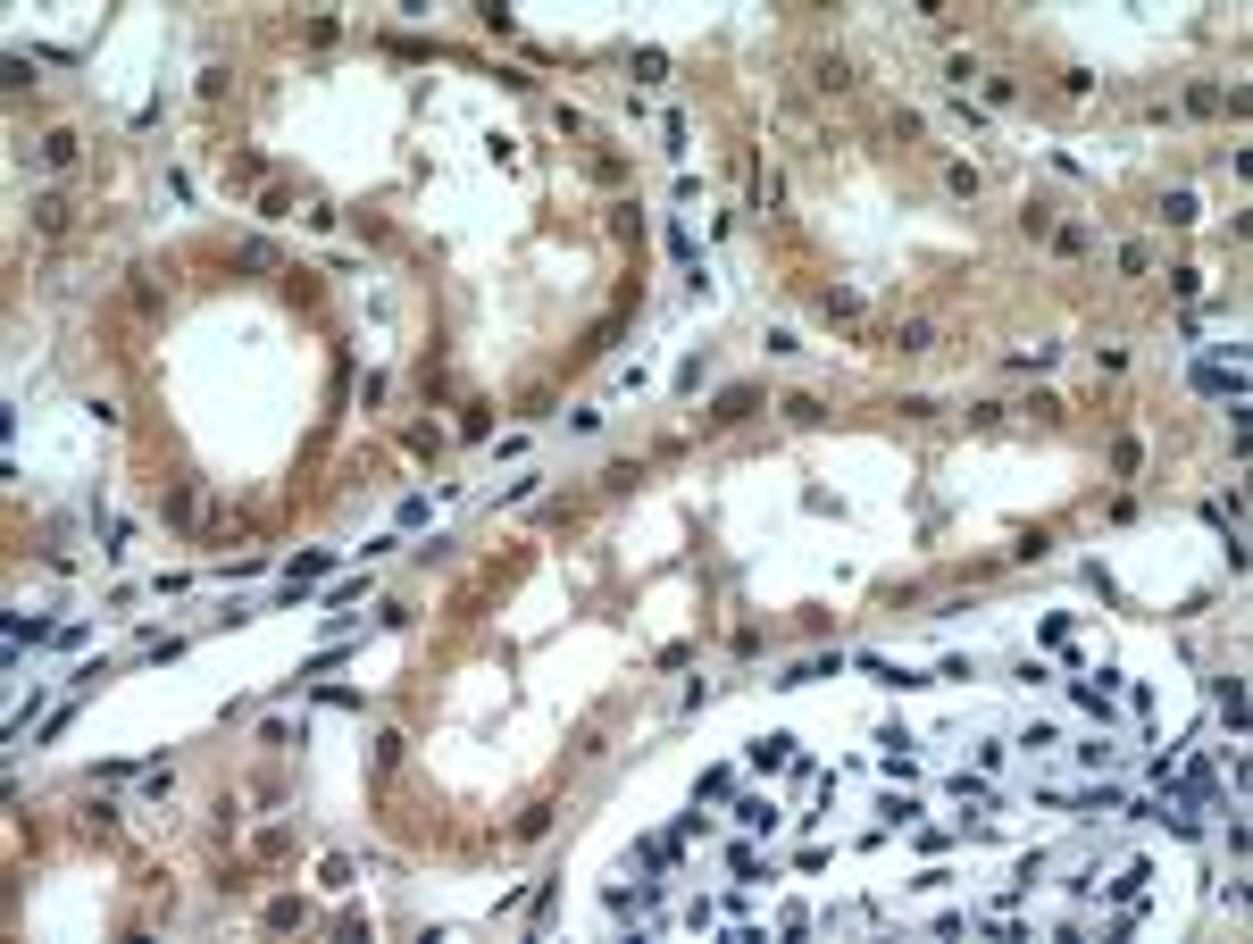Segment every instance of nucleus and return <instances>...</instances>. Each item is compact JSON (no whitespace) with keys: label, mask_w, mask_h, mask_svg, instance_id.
<instances>
[{"label":"nucleus","mask_w":1253,"mask_h":944,"mask_svg":"<svg viewBox=\"0 0 1253 944\" xmlns=\"http://www.w3.org/2000/svg\"><path fill=\"white\" fill-rule=\"evenodd\" d=\"M660 894H669L660 878H644V886H610V894H602V911H610V919H627V928H635V919H652V911H660Z\"/></svg>","instance_id":"obj_1"},{"label":"nucleus","mask_w":1253,"mask_h":944,"mask_svg":"<svg viewBox=\"0 0 1253 944\" xmlns=\"http://www.w3.org/2000/svg\"><path fill=\"white\" fill-rule=\"evenodd\" d=\"M318 577H335V552H301L293 569H285V585H276V594H285V602H301V594H310Z\"/></svg>","instance_id":"obj_2"},{"label":"nucleus","mask_w":1253,"mask_h":944,"mask_svg":"<svg viewBox=\"0 0 1253 944\" xmlns=\"http://www.w3.org/2000/svg\"><path fill=\"white\" fill-rule=\"evenodd\" d=\"M752 410H761V393H752V385H727V393L711 401V427H736V418H752Z\"/></svg>","instance_id":"obj_3"},{"label":"nucleus","mask_w":1253,"mask_h":944,"mask_svg":"<svg viewBox=\"0 0 1253 944\" xmlns=\"http://www.w3.org/2000/svg\"><path fill=\"white\" fill-rule=\"evenodd\" d=\"M1220 711H1228V736H1245V677H1212Z\"/></svg>","instance_id":"obj_4"},{"label":"nucleus","mask_w":1253,"mask_h":944,"mask_svg":"<svg viewBox=\"0 0 1253 944\" xmlns=\"http://www.w3.org/2000/svg\"><path fill=\"white\" fill-rule=\"evenodd\" d=\"M736 828L769 836V828H777V802H769V794H744V802H736Z\"/></svg>","instance_id":"obj_5"},{"label":"nucleus","mask_w":1253,"mask_h":944,"mask_svg":"<svg viewBox=\"0 0 1253 944\" xmlns=\"http://www.w3.org/2000/svg\"><path fill=\"white\" fill-rule=\"evenodd\" d=\"M744 761H752V769H786V761H794V736H761V744H744Z\"/></svg>","instance_id":"obj_6"},{"label":"nucleus","mask_w":1253,"mask_h":944,"mask_svg":"<svg viewBox=\"0 0 1253 944\" xmlns=\"http://www.w3.org/2000/svg\"><path fill=\"white\" fill-rule=\"evenodd\" d=\"M1145 886H1153V869H1145V861H1128V869H1120V878H1111V903H1137V894H1145Z\"/></svg>","instance_id":"obj_7"},{"label":"nucleus","mask_w":1253,"mask_h":944,"mask_svg":"<svg viewBox=\"0 0 1253 944\" xmlns=\"http://www.w3.org/2000/svg\"><path fill=\"white\" fill-rule=\"evenodd\" d=\"M42 159H51V168H76V159H84V143L59 126V134H42Z\"/></svg>","instance_id":"obj_8"},{"label":"nucleus","mask_w":1253,"mask_h":944,"mask_svg":"<svg viewBox=\"0 0 1253 944\" xmlns=\"http://www.w3.org/2000/svg\"><path fill=\"white\" fill-rule=\"evenodd\" d=\"M894 351H936V326L928 318H903V326H894Z\"/></svg>","instance_id":"obj_9"},{"label":"nucleus","mask_w":1253,"mask_h":944,"mask_svg":"<svg viewBox=\"0 0 1253 944\" xmlns=\"http://www.w3.org/2000/svg\"><path fill=\"white\" fill-rule=\"evenodd\" d=\"M1078 711L1086 719H1111V686H1103V677H1078Z\"/></svg>","instance_id":"obj_10"},{"label":"nucleus","mask_w":1253,"mask_h":944,"mask_svg":"<svg viewBox=\"0 0 1253 944\" xmlns=\"http://www.w3.org/2000/svg\"><path fill=\"white\" fill-rule=\"evenodd\" d=\"M1111 468H1120V477H1137V468H1145V443L1120 435V443H1111Z\"/></svg>","instance_id":"obj_11"},{"label":"nucleus","mask_w":1253,"mask_h":944,"mask_svg":"<svg viewBox=\"0 0 1253 944\" xmlns=\"http://www.w3.org/2000/svg\"><path fill=\"white\" fill-rule=\"evenodd\" d=\"M777 410H786V418H794V427H819V418H827V410H819V401H811V393H786V401H777Z\"/></svg>","instance_id":"obj_12"},{"label":"nucleus","mask_w":1253,"mask_h":944,"mask_svg":"<svg viewBox=\"0 0 1253 944\" xmlns=\"http://www.w3.org/2000/svg\"><path fill=\"white\" fill-rule=\"evenodd\" d=\"M727 869H736V878H769V861L752 853V844H727Z\"/></svg>","instance_id":"obj_13"},{"label":"nucleus","mask_w":1253,"mask_h":944,"mask_svg":"<svg viewBox=\"0 0 1253 944\" xmlns=\"http://www.w3.org/2000/svg\"><path fill=\"white\" fill-rule=\"evenodd\" d=\"M819 318H861V293H844V285L819 293Z\"/></svg>","instance_id":"obj_14"},{"label":"nucleus","mask_w":1253,"mask_h":944,"mask_svg":"<svg viewBox=\"0 0 1253 944\" xmlns=\"http://www.w3.org/2000/svg\"><path fill=\"white\" fill-rule=\"evenodd\" d=\"M1162 218H1170V226H1195V218H1203V201H1195V193H1170V201H1162Z\"/></svg>","instance_id":"obj_15"},{"label":"nucleus","mask_w":1253,"mask_h":944,"mask_svg":"<svg viewBox=\"0 0 1253 944\" xmlns=\"http://www.w3.org/2000/svg\"><path fill=\"white\" fill-rule=\"evenodd\" d=\"M34 226H42V234H59V226H67V201H59V193H42V201H34Z\"/></svg>","instance_id":"obj_16"},{"label":"nucleus","mask_w":1253,"mask_h":944,"mask_svg":"<svg viewBox=\"0 0 1253 944\" xmlns=\"http://www.w3.org/2000/svg\"><path fill=\"white\" fill-rule=\"evenodd\" d=\"M953 794H961V802H978V811H995V786H986V777H953Z\"/></svg>","instance_id":"obj_17"},{"label":"nucleus","mask_w":1253,"mask_h":944,"mask_svg":"<svg viewBox=\"0 0 1253 944\" xmlns=\"http://www.w3.org/2000/svg\"><path fill=\"white\" fill-rule=\"evenodd\" d=\"M944 84H953V92H961V84H978V59L953 51V59H944Z\"/></svg>","instance_id":"obj_18"},{"label":"nucleus","mask_w":1253,"mask_h":944,"mask_svg":"<svg viewBox=\"0 0 1253 944\" xmlns=\"http://www.w3.org/2000/svg\"><path fill=\"white\" fill-rule=\"evenodd\" d=\"M1053 251L1061 259H1086V226H1053Z\"/></svg>","instance_id":"obj_19"}]
</instances>
